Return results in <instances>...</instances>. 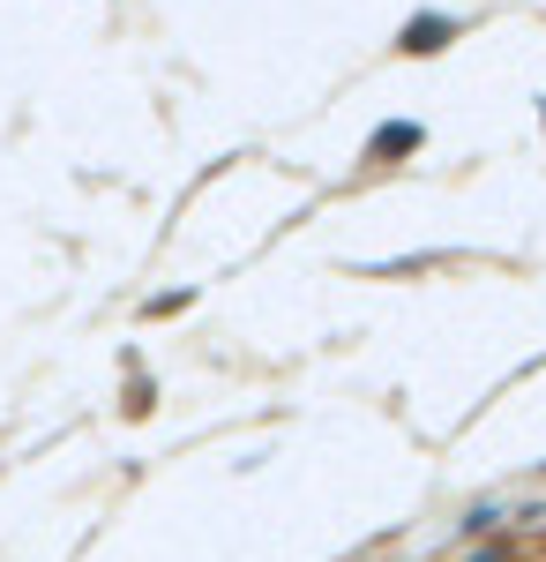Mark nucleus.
I'll return each instance as SVG.
<instances>
[{"mask_svg":"<svg viewBox=\"0 0 546 562\" xmlns=\"http://www.w3.org/2000/svg\"><path fill=\"white\" fill-rule=\"evenodd\" d=\"M450 31H457V23H450V15H420V23H412V31H405V45H412V53H434V45L450 38Z\"/></svg>","mask_w":546,"mask_h":562,"instance_id":"nucleus-1","label":"nucleus"},{"mask_svg":"<svg viewBox=\"0 0 546 562\" xmlns=\"http://www.w3.org/2000/svg\"><path fill=\"white\" fill-rule=\"evenodd\" d=\"M375 150H382V158H405V150H420V128H412V121H397V128L375 135Z\"/></svg>","mask_w":546,"mask_h":562,"instance_id":"nucleus-2","label":"nucleus"},{"mask_svg":"<svg viewBox=\"0 0 546 562\" xmlns=\"http://www.w3.org/2000/svg\"><path fill=\"white\" fill-rule=\"evenodd\" d=\"M471 562H502V555H471Z\"/></svg>","mask_w":546,"mask_h":562,"instance_id":"nucleus-3","label":"nucleus"}]
</instances>
